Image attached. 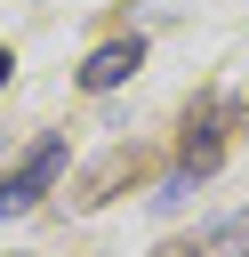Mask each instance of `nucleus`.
<instances>
[{
  "label": "nucleus",
  "mask_w": 249,
  "mask_h": 257,
  "mask_svg": "<svg viewBox=\"0 0 249 257\" xmlns=\"http://www.w3.org/2000/svg\"><path fill=\"white\" fill-rule=\"evenodd\" d=\"M56 177H64V137H40V145H32V153L0 177V217H24V209L56 185Z\"/></svg>",
  "instance_id": "1"
},
{
  "label": "nucleus",
  "mask_w": 249,
  "mask_h": 257,
  "mask_svg": "<svg viewBox=\"0 0 249 257\" xmlns=\"http://www.w3.org/2000/svg\"><path fill=\"white\" fill-rule=\"evenodd\" d=\"M137 64H145V40H104V48L80 64V88H120Z\"/></svg>",
  "instance_id": "2"
},
{
  "label": "nucleus",
  "mask_w": 249,
  "mask_h": 257,
  "mask_svg": "<svg viewBox=\"0 0 249 257\" xmlns=\"http://www.w3.org/2000/svg\"><path fill=\"white\" fill-rule=\"evenodd\" d=\"M177 257H249V209H241V217H225L201 249H177Z\"/></svg>",
  "instance_id": "3"
},
{
  "label": "nucleus",
  "mask_w": 249,
  "mask_h": 257,
  "mask_svg": "<svg viewBox=\"0 0 249 257\" xmlns=\"http://www.w3.org/2000/svg\"><path fill=\"white\" fill-rule=\"evenodd\" d=\"M8 72H16V56H8V48H0V80H8Z\"/></svg>",
  "instance_id": "4"
}]
</instances>
